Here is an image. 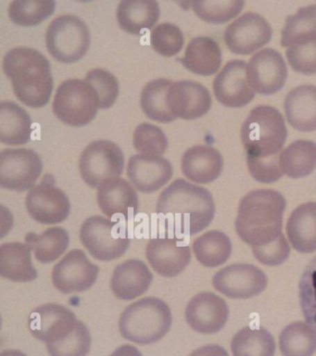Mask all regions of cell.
<instances>
[{
  "label": "cell",
  "instance_id": "cell-12",
  "mask_svg": "<svg viewBox=\"0 0 316 356\" xmlns=\"http://www.w3.org/2000/svg\"><path fill=\"white\" fill-rule=\"evenodd\" d=\"M213 286L230 299H249L265 291L267 277L252 264H235L216 273Z\"/></svg>",
  "mask_w": 316,
  "mask_h": 356
},
{
  "label": "cell",
  "instance_id": "cell-49",
  "mask_svg": "<svg viewBox=\"0 0 316 356\" xmlns=\"http://www.w3.org/2000/svg\"><path fill=\"white\" fill-rule=\"evenodd\" d=\"M110 356H143L138 348L126 344L117 348Z\"/></svg>",
  "mask_w": 316,
  "mask_h": 356
},
{
  "label": "cell",
  "instance_id": "cell-7",
  "mask_svg": "<svg viewBox=\"0 0 316 356\" xmlns=\"http://www.w3.org/2000/svg\"><path fill=\"white\" fill-rule=\"evenodd\" d=\"M96 92L85 81L69 79L58 88L53 111L65 124L82 127L92 122L98 113Z\"/></svg>",
  "mask_w": 316,
  "mask_h": 356
},
{
  "label": "cell",
  "instance_id": "cell-15",
  "mask_svg": "<svg viewBox=\"0 0 316 356\" xmlns=\"http://www.w3.org/2000/svg\"><path fill=\"white\" fill-rule=\"evenodd\" d=\"M247 76L255 92L273 95L285 86L288 77L287 65L282 55L276 50L263 49L249 60Z\"/></svg>",
  "mask_w": 316,
  "mask_h": 356
},
{
  "label": "cell",
  "instance_id": "cell-17",
  "mask_svg": "<svg viewBox=\"0 0 316 356\" xmlns=\"http://www.w3.org/2000/svg\"><path fill=\"white\" fill-rule=\"evenodd\" d=\"M244 60H230L213 81V92L218 102L229 108H240L248 105L255 97V91L249 85Z\"/></svg>",
  "mask_w": 316,
  "mask_h": 356
},
{
  "label": "cell",
  "instance_id": "cell-20",
  "mask_svg": "<svg viewBox=\"0 0 316 356\" xmlns=\"http://www.w3.org/2000/svg\"><path fill=\"white\" fill-rule=\"evenodd\" d=\"M184 238H156L149 239L146 257L152 268L165 277H174L185 269L191 259L190 248Z\"/></svg>",
  "mask_w": 316,
  "mask_h": 356
},
{
  "label": "cell",
  "instance_id": "cell-37",
  "mask_svg": "<svg viewBox=\"0 0 316 356\" xmlns=\"http://www.w3.org/2000/svg\"><path fill=\"white\" fill-rule=\"evenodd\" d=\"M279 348L283 356H313L316 350V331L307 323H291L280 333Z\"/></svg>",
  "mask_w": 316,
  "mask_h": 356
},
{
  "label": "cell",
  "instance_id": "cell-29",
  "mask_svg": "<svg viewBox=\"0 0 316 356\" xmlns=\"http://www.w3.org/2000/svg\"><path fill=\"white\" fill-rule=\"evenodd\" d=\"M179 60L194 74L210 76L220 68L222 51L219 44L213 38L199 36L190 42L184 57Z\"/></svg>",
  "mask_w": 316,
  "mask_h": 356
},
{
  "label": "cell",
  "instance_id": "cell-44",
  "mask_svg": "<svg viewBox=\"0 0 316 356\" xmlns=\"http://www.w3.org/2000/svg\"><path fill=\"white\" fill-rule=\"evenodd\" d=\"M96 92L99 108H110L115 104L119 95V83L115 75L103 69H93L85 79Z\"/></svg>",
  "mask_w": 316,
  "mask_h": 356
},
{
  "label": "cell",
  "instance_id": "cell-26",
  "mask_svg": "<svg viewBox=\"0 0 316 356\" xmlns=\"http://www.w3.org/2000/svg\"><path fill=\"white\" fill-rule=\"evenodd\" d=\"M32 248L20 242L0 246V275L15 282H31L38 277L32 263Z\"/></svg>",
  "mask_w": 316,
  "mask_h": 356
},
{
  "label": "cell",
  "instance_id": "cell-45",
  "mask_svg": "<svg viewBox=\"0 0 316 356\" xmlns=\"http://www.w3.org/2000/svg\"><path fill=\"white\" fill-rule=\"evenodd\" d=\"M285 55L294 71L305 75L316 74V38L288 47Z\"/></svg>",
  "mask_w": 316,
  "mask_h": 356
},
{
  "label": "cell",
  "instance_id": "cell-33",
  "mask_svg": "<svg viewBox=\"0 0 316 356\" xmlns=\"http://www.w3.org/2000/svg\"><path fill=\"white\" fill-rule=\"evenodd\" d=\"M26 242L32 248L38 261L49 264L66 252L70 238L65 228L56 227L48 228L40 235L33 232L27 234Z\"/></svg>",
  "mask_w": 316,
  "mask_h": 356
},
{
  "label": "cell",
  "instance_id": "cell-42",
  "mask_svg": "<svg viewBox=\"0 0 316 356\" xmlns=\"http://www.w3.org/2000/svg\"><path fill=\"white\" fill-rule=\"evenodd\" d=\"M299 296L305 321L316 331V256L302 273Z\"/></svg>",
  "mask_w": 316,
  "mask_h": 356
},
{
  "label": "cell",
  "instance_id": "cell-9",
  "mask_svg": "<svg viewBox=\"0 0 316 356\" xmlns=\"http://www.w3.org/2000/svg\"><path fill=\"white\" fill-rule=\"evenodd\" d=\"M124 169V153L112 141H94L80 156V175L85 183L93 188H99L110 178L120 177Z\"/></svg>",
  "mask_w": 316,
  "mask_h": 356
},
{
  "label": "cell",
  "instance_id": "cell-31",
  "mask_svg": "<svg viewBox=\"0 0 316 356\" xmlns=\"http://www.w3.org/2000/svg\"><path fill=\"white\" fill-rule=\"evenodd\" d=\"M283 174L297 179L308 177L316 168V144L310 140H296L282 150L279 159Z\"/></svg>",
  "mask_w": 316,
  "mask_h": 356
},
{
  "label": "cell",
  "instance_id": "cell-39",
  "mask_svg": "<svg viewBox=\"0 0 316 356\" xmlns=\"http://www.w3.org/2000/svg\"><path fill=\"white\" fill-rule=\"evenodd\" d=\"M243 1H193L188 2L197 14L204 22L222 24L230 21L241 13Z\"/></svg>",
  "mask_w": 316,
  "mask_h": 356
},
{
  "label": "cell",
  "instance_id": "cell-35",
  "mask_svg": "<svg viewBox=\"0 0 316 356\" xmlns=\"http://www.w3.org/2000/svg\"><path fill=\"white\" fill-rule=\"evenodd\" d=\"M233 356H274L276 341L265 328L246 327L231 341Z\"/></svg>",
  "mask_w": 316,
  "mask_h": 356
},
{
  "label": "cell",
  "instance_id": "cell-19",
  "mask_svg": "<svg viewBox=\"0 0 316 356\" xmlns=\"http://www.w3.org/2000/svg\"><path fill=\"white\" fill-rule=\"evenodd\" d=\"M185 316L188 324L197 332L217 333L223 330L228 320L229 308L221 297L213 292L203 291L190 300Z\"/></svg>",
  "mask_w": 316,
  "mask_h": 356
},
{
  "label": "cell",
  "instance_id": "cell-46",
  "mask_svg": "<svg viewBox=\"0 0 316 356\" xmlns=\"http://www.w3.org/2000/svg\"><path fill=\"white\" fill-rule=\"evenodd\" d=\"M279 156L270 158H247L248 168L251 177L258 182L270 184L276 182L283 177L280 167Z\"/></svg>",
  "mask_w": 316,
  "mask_h": 356
},
{
  "label": "cell",
  "instance_id": "cell-43",
  "mask_svg": "<svg viewBox=\"0 0 316 356\" xmlns=\"http://www.w3.org/2000/svg\"><path fill=\"white\" fill-rule=\"evenodd\" d=\"M184 42L181 29L169 22L157 25L151 33V47L155 51L165 57H172L181 51Z\"/></svg>",
  "mask_w": 316,
  "mask_h": 356
},
{
  "label": "cell",
  "instance_id": "cell-23",
  "mask_svg": "<svg viewBox=\"0 0 316 356\" xmlns=\"http://www.w3.org/2000/svg\"><path fill=\"white\" fill-rule=\"evenodd\" d=\"M153 275L144 261L131 259L119 264L113 271L110 288L118 299L131 300L148 291Z\"/></svg>",
  "mask_w": 316,
  "mask_h": 356
},
{
  "label": "cell",
  "instance_id": "cell-4",
  "mask_svg": "<svg viewBox=\"0 0 316 356\" xmlns=\"http://www.w3.org/2000/svg\"><path fill=\"white\" fill-rule=\"evenodd\" d=\"M171 325V309L155 297L143 298L131 303L119 319V330L123 338L140 345L160 341L169 332Z\"/></svg>",
  "mask_w": 316,
  "mask_h": 356
},
{
  "label": "cell",
  "instance_id": "cell-27",
  "mask_svg": "<svg viewBox=\"0 0 316 356\" xmlns=\"http://www.w3.org/2000/svg\"><path fill=\"white\" fill-rule=\"evenodd\" d=\"M116 16L124 32L140 35L157 24L160 6L152 0H124L119 4Z\"/></svg>",
  "mask_w": 316,
  "mask_h": 356
},
{
  "label": "cell",
  "instance_id": "cell-14",
  "mask_svg": "<svg viewBox=\"0 0 316 356\" xmlns=\"http://www.w3.org/2000/svg\"><path fill=\"white\" fill-rule=\"evenodd\" d=\"M272 38V27L260 14L247 13L230 24L224 32V41L230 51L249 55L262 49Z\"/></svg>",
  "mask_w": 316,
  "mask_h": 356
},
{
  "label": "cell",
  "instance_id": "cell-18",
  "mask_svg": "<svg viewBox=\"0 0 316 356\" xmlns=\"http://www.w3.org/2000/svg\"><path fill=\"white\" fill-rule=\"evenodd\" d=\"M166 104L176 118H201L212 107L209 90L195 81L182 80L172 83L166 96Z\"/></svg>",
  "mask_w": 316,
  "mask_h": 356
},
{
  "label": "cell",
  "instance_id": "cell-48",
  "mask_svg": "<svg viewBox=\"0 0 316 356\" xmlns=\"http://www.w3.org/2000/svg\"><path fill=\"white\" fill-rule=\"evenodd\" d=\"M188 356H229L223 347L217 344H209L193 350Z\"/></svg>",
  "mask_w": 316,
  "mask_h": 356
},
{
  "label": "cell",
  "instance_id": "cell-11",
  "mask_svg": "<svg viewBox=\"0 0 316 356\" xmlns=\"http://www.w3.org/2000/svg\"><path fill=\"white\" fill-rule=\"evenodd\" d=\"M26 205L29 216L44 225H54L67 219L71 211L67 195L55 186L54 178L47 175L40 185L30 189Z\"/></svg>",
  "mask_w": 316,
  "mask_h": 356
},
{
  "label": "cell",
  "instance_id": "cell-6",
  "mask_svg": "<svg viewBox=\"0 0 316 356\" xmlns=\"http://www.w3.org/2000/svg\"><path fill=\"white\" fill-rule=\"evenodd\" d=\"M46 44L55 60L63 63H76L90 49V29L77 16L58 17L47 30Z\"/></svg>",
  "mask_w": 316,
  "mask_h": 356
},
{
  "label": "cell",
  "instance_id": "cell-30",
  "mask_svg": "<svg viewBox=\"0 0 316 356\" xmlns=\"http://www.w3.org/2000/svg\"><path fill=\"white\" fill-rule=\"evenodd\" d=\"M32 120L21 106L13 102H0V141L24 145L31 139Z\"/></svg>",
  "mask_w": 316,
  "mask_h": 356
},
{
  "label": "cell",
  "instance_id": "cell-5",
  "mask_svg": "<svg viewBox=\"0 0 316 356\" xmlns=\"http://www.w3.org/2000/svg\"><path fill=\"white\" fill-rule=\"evenodd\" d=\"M288 131L282 114L267 105L255 107L241 127L247 158L276 157L281 154Z\"/></svg>",
  "mask_w": 316,
  "mask_h": 356
},
{
  "label": "cell",
  "instance_id": "cell-25",
  "mask_svg": "<svg viewBox=\"0 0 316 356\" xmlns=\"http://www.w3.org/2000/svg\"><path fill=\"white\" fill-rule=\"evenodd\" d=\"M284 110L291 127L301 132L316 130V86H297L285 97Z\"/></svg>",
  "mask_w": 316,
  "mask_h": 356
},
{
  "label": "cell",
  "instance_id": "cell-21",
  "mask_svg": "<svg viewBox=\"0 0 316 356\" xmlns=\"http://www.w3.org/2000/svg\"><path fill=\"white\" fill-rule=\"evenodd\" d=\"M127 177L138 191L153 193L162 188L173 177V166L163 157L134 155L127 164Z\"/></svg>",
  "mask_w": 316,
  "mask_h": 356
},
{
  "label": "cell",
  "instance_id": "cell-2",
  "mask_svg": "<svg viewBox=\"0 0 316 356\" xmlns=\"http://www.w3.org/2000/svg\"><path fill=\"white\" fill-rule=\"evenodd\" d=\"M285 200L273 189L249 192L238 206L235 230L241 241L251 248L276 241L282 235Z\"/></svg>",
  "mask_w": 316,
  "mask_h": 356
},
{
  "label": "cell",
  "instance_id": "cell-24",
  "mask_svg": "<svg viewBox=\"0 0 316 356\" xmlns=\"http://www.w3.org/2000/svg\"><path fill=\"white\" fill-rule=\"evenodd\" d=\"M185 177L198 184H209L220 177L224 158L215 147L201 145L188 149L182 157Z\"/></svg>",
  "mask_w": 316,
  "mask_h": 356
},
{
  "label": "cell",
  "instance_id": "cell-41",
  "mask_svg": "<svg viewBox=\"0 0 316 356\" xmlns=\"http://www.w3.org/2000/svg\"><path fill=\"white\" fill-rule=\"evenodd\" d=\"M133 144L135 149L142 155L160 157L167 149L168 140L160 127L143 122L135 128Z\"/></svg>",
  "mask_w": 316,
  "mask_h": 356
},
{
  "label": "cell",
  "instance_id": "cell-13",
  "mask_svg": "<svg viewBox=\"0 0 316 356\" xmlns=\"http://www.w3.org/2000/svg\"><path fill=\"white\" fill-rule=\"evenodd\" d=\"M99 268L82 250H71L54 266L52 282L63 294L90 289L98 280Z\"/></svg>",
  "mask_w": 316,
  "mask_h": 356
},
{
  "label": "cell",
  "instance_id": "cell-8",
  "mask_svg": "<svg viewBox=\"0 0 316 356\" xmlns=\"http://www.w3.org/2000/svg\"><path fill=\"white\" fill-rule=\"evenodd\" d=\"M80 241L92 257L104 261L121 257L131 243L117 222L102 216H91L83 222Z\"/></svg>",
  "mask_w": 316,
  "mask_h": 356
},
{
  "label": "cell",
  "instance_id": "cell-38",
  "mask_svg": "<svg viewBox=\"0 0 316 356\" xmlns=\"http://www.w3.org/2000/svg\"><path fill=\"white\" fill-rule=\"evenodd\" d=\"M54 1H13L10 3L9 15L15 24L21 26H34L41 24L54 13Z\"/></svg>",
  "mask_w": 316,
  "mask_h": 356
},
{
  "label": "cell",
  "instance_id": "cell-50",
  "mask_svg": "<svg viewBox=\"0 0 316 356\" xmlns=\"http://www.w3.org/2000/svg\"><path fill=\"white\" fill-rule=\"evenodd\" d=\"M0 356H26L18 350H6L1 353Z\"/></svg>",
  "mask_w": 316,
  "mask_h": 356
},
{
  "label": "cell",
  "instance_id": "cell-34",
  "mask_svg": "<svg viewBox=\"0 0 316 356\" xmlns=\"http://www.w3.org/2000/svg\"><path fill=\"white\" fill-rule=\"evenodd\" d=\"M316 38V4L299 8L285 19L282 29L281 44L290 47Z\"/></svg>",
  "mask_w": 316,
  "mask_h": 356
},
{
  "label": "cell",
  "instance_id": "cell-47",
  "mask_svg": "<svg viewBox=\"0 0 316 356\" xmlns=\"http://www.w3.org/2000/svg\"><path fill=\"white\" fill-rule=\"evenodd\" d=\"M251 250L257 260L267 266H280L287 261L290 253V245L283 234L276 241L265 246L251 248Z\"/></svg>",
  "mask_w": 316,
  "mask_h": 356
},
{
  "label": "cell",
  "instance_id": "cell-28",
  "mask_svg": "<svg viewBox=\"0 0 316 356\" xmlns=\"http://www.w3.org/2000/svg\"><path fill=\"white\" fill-rule=\"evenodd\" d=\"M287 234L291 245L301 253L316 250V202L298 206L287 222Z\"/></svg>",
  "mask_w": 316,
  "mask_h": 356
},
{
  "label": "cell",
  "instance_id": "cell-10",
  "mask_svg": "<svg viewBox=\"0 0 316 356\" xmlns=\"http://www.w3.org/2000/svg\"><path fill=\"white\" fill-rule=\"evenodd\" d=\"M42 171V161L33 149H6L0 153L1 188L18 192L32 189Z\"/></svg>",
  "mask_w": 316,
  "mask_h": 356
},
{
  "label": "cell",
  "instance_id": "cell-3",
  "mask_svg": "<svg viewBox=\"0 0 316 356\" xmlns=\"http://www.w3.org/2000/svg\"><path fill=\"white\" fill-rule=\"evenodd\" d=\"M3 70L17 99L30 108L48 104L53 90L51 63L30 47H15L5 55Z\"/></svg>",
  "mask_w": 316,
  "mask_h": 356
},
{
  "label": "cell",
  "instance_id": "cell-16",
  "mask_svg": "<svg viewBox=\"0 0 316 356\" xmlns=\"http://www.w3.org/2000/svg\"><path fill=\"white\" fill-rule=\"evenodd\" d=\"M77 323L78 320L73 312L56 303L40 306L29 317V328L33 336L46 344L65 339L73 332Z\"/></svg>",
  "mask_w": 316,
  "mask_h": 356
},
{
  "label": "cell",
  "instance_id": "cell-1",
  "mask_svg": "<svg viewBox=\"0 0 316 356\" xmlns=\"http://www.w3.org/2000/svg\"><path fill=\"white\" fill-rule=\"evenodd\" d=\"M156 213L178 236H192L209 227L215 203L208 189L176 179L160 193Z\"/></svg>",
  "mask_w": 316,
  "mask_h": 356
},
{
  "label": "cell",
  "instance_id": "cell-32",
  "mask_svg": "<svg viewBox=\"0 0 316 356\" xmlns=\"http://www.w3.org/2000/svg\"><path fill=\"white\" fill-rule=\"evenodd\" d=\"M197 260L206 267H217L226 264L232 252L231 241L226 234L209 231L193 242Z\"/></svg>",
  "mask_w": 316,
  "mask_h": 356
},
{
  "label": "cell",
  "instance_id": "cell-40",
  "mask_svg": "<svg viewBox=\"0 0 316 356\" xmlns=\"http://www.w3.org/2000/svg\"><path fill=\"white\" fill-rule=\"evenodd\" d=\"M91 347L90 330L84 323L78 321L73 332L62 341L47 344L51 356H87Z\"/></svg>",
  "mask_w": 316,
  "mask_h": 356
},
{
  "label": "cell",
  "instance_id": "cell-36",
  "mask_svg": "<svg viewBox=\"0 0 316 356\" xmlns=\"http://www.w3.org/2000/svg\"><path fill=\"white\" fill-rule=\"evenodd\" d=\"M172 81L159 78L147 83L140 96V106L143 113L153 121L168 124L174 122L176 117L168 110L166 96Z\"/></svg>",
  "mask_w": 316,
  "mask_h": 356
},
{
  "label": "cell",
  "instance_id": "cell-22",
  "mask_svg": "<svg viewBox=\"0 0 316 356\" xmlns=\"http://www.w3.org/2000/svg\"><path fill=\"white\" fill-rule=\"evenodd\" d=\"M98 204L110 218L122 214L128 218L138 213V196L131 184L124 178H110L98 188Z\"/></svg>",
  "mask_w": 316,
  "mask_h": 356
}]
</instances>
